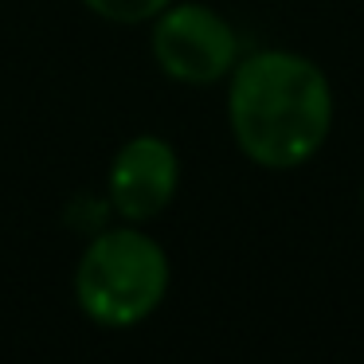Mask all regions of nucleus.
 I'll use <instances>...</instances> for the list:
<instances>
[{
    "label": "nucleus",
    "instance_id": "nucleus-1",
    "mask_svg": "<svg viewBox=\"0 0 364 364\" xmlns=\"http://www.w3.org/2000/svg\"><path fill=\"white\" fill-rule=\"evenodd\" d=\"M228 126L247 161L301 168L333 134V87L298 51H255L228 75Z\"/></svg>",
    "mask_w": 364,
    "mask_h": 364
},
{
    "label": "nucleus",
    "instance_id": "nucleus-2",
    "mask_svg": "<svg viewBox=\"0 0 364 364\" xmlns=\"http://www.w3.org/2000/svg\"><path fill=\"white\" fill-rule=\"evenodd\" d=\"M168 294V255L153 235L126 228L98 231L75 267V298L82 314L106 329L145 321Z\"/></svg>",
    "mask_w": 364,
    "mask_h": 364
},
{
    "label": "nucleus",
    "instance_id": "nucleus-3",
    "mask_svg": "<svg viewBox=\"0 0 364 364\" xmlns=\"http://www.w3.org/2000/svg\"><path fill=\"white\" fill-rule=\"evenodd\" d=\"M153 59L173 82L212 87L223 82L239 55V36L228 20L208 4H168L153 20Z\"/></svg>",
    "mask_w": 364,
    "mask_h": 364
},
{
    "label": "nucleus",
    "instance_id": "nucleus-4",
    "mask_svg": "<svg viewBox=\"0 0 364 364\" xmlns=\"http://www.w3.org/2000/svg\"><path fill=\"white\" fill-rule=\"evenodd\" d=\"M181 188V157L157 134H137L114 153L110 208L126 223H149L173 204Z\"/></svg>",
    "mask_w": 364,
    "mask_h": 364
},
{
    "label": "nucleus",
    "instance_id": "nucleus-5",
    "mask_svg": "<svg viewBox=\"0 0 364 364\" xmlns=\"http://www.w3.org/2000/svg\"><path fill=\"white\" fill-rule=\"evenodd\" d=\"M82 4L98 20H110V24H149L173 0H82Z\"/></svg>",
    "mask_w": 364,
    "mask_h": 364
},
{
    "label": "nucleus",
    "instance_id": "nucleus-6",
    "mask_svg": "<svg viewBox=\"0 0 364 364\" xmlns=\"http://www.w3.org/2000/svg\"><path fill=\"white\" fill-rule=\"evenodd\" d=\"M360 204H364V192H360Z\"/></svg>",
    "mask_w": 364,
    "mask_h": 364
}]
</instances>
